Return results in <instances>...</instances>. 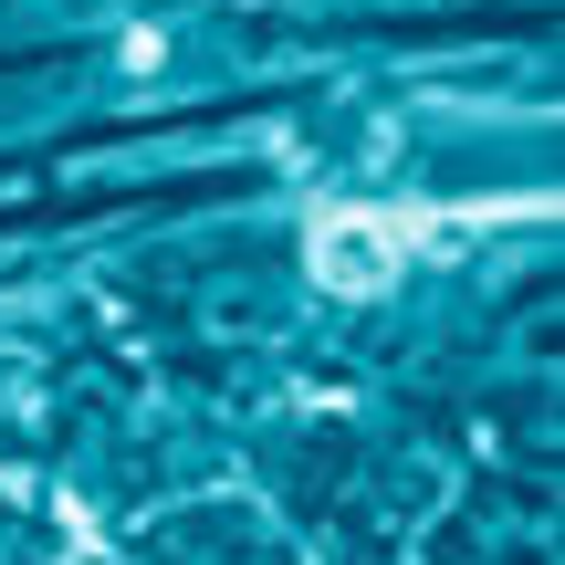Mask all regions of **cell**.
<instances>
[{"label": "cell", "instance_id": "obj_1", "mask_svg": "<svg viewBox=\"0 0 565 565\" xmlns=\"http://www.w3.org/2000/svg\"><path fill=\"white\" fill-rule=\"evenodd\" d=\"M408 242H419V221H377V210H324L315 221V273L335 282V294H387L408 263Z\"/></svg>", "mask_w": 565, "mask_h": 565}]
</instances>
